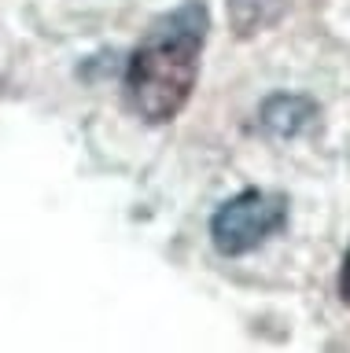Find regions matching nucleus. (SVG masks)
I'll list each match as a JSON object with an SVG mask.
<instances>
[{
    "label": "nucleus",
    "mask_w": 350,
    "mask_h": 353,
    "mask_svg": "<svg viewBox=\"0 0 350 353\" xmlns=\"http://www.w3.org/2000/svg\"><path fill=\"white\" fill-rule=\"evenodd\" d=\"M284 225H288V195L266 192V188H244L214 210L211 243L222 258H244L266 247Z\"/></svg>",
    "instance_id": "obj_2"
},
{
    "label": "nucleus",
    "mask_w": 350,
    "mask_h": 353,
    "mask_svg": "<svg viewBox=\"0 0 350 353\" xmlns=\"http://www.w3.org/2000/svg\"><path fill=\"white\" fill-rule=\"evenodd\" d=\"M288 8L291 0H225L229 26H233L236 37H255V33L277 26Z\"/></svg>",
    "instance_id": "obj_4"
},
{
    "label": "nucleus",
    "mask_w": 350,
    "mask_h": 353,
    "mask_svg": "<svg viewBox=\"0 0 350 353\" xmlns=\"http://www.w3.org/2000/svg\"><path fill=\"white\" fill-rule=\"evenodd\" d=\"M317 121V103L299 92H273L258 110V125L273 140H295Z\"/></svg>",
    "instance_id": "obj_3"
},
{
    "label": "nucleus",
    "mask_w": 350,
    "mask_h": 353,
    "mask_svg": "<svg viewBox=\"0 0 350 353\" xmlns=\"http://www.w3.org/2000/svg\"><path fill=\"white\" fill-rule=\"evenodd\" d=\"M339 298L350 305V247L343 254V265H339Z\"/></svg>",
    "instance_id": "obj_5"
},
{
    "label": "nucleus",
    "mask_w": 350,
    "mask_h": 353,
    "mask_svg": "<svg viewBox=\"0 0 350 353\" xmlns=\"http://www.w3.org/2000/svg\"><path fill=\"white\" fill-rule=\"evenodd\" d=\"M211 37V8L203 0H181L177 8L144 30L126 59V107L148 125H166L188 107L200 81V59Z\"/></svg>",
    "instance_id": "obj_1"
}]
</instances>
